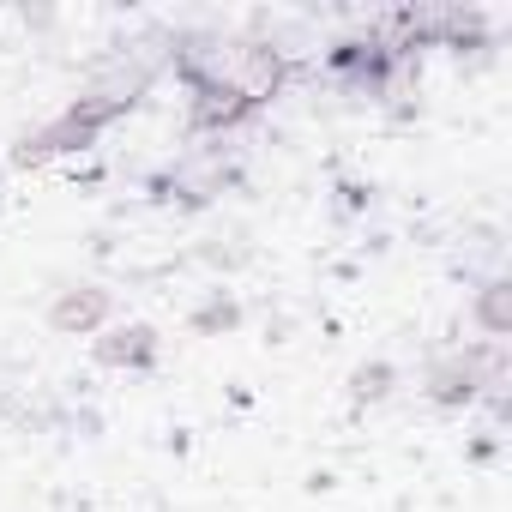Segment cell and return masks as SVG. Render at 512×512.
<instances>
[{
	"mask_svg": "<svg viewBox=\"0 0 512 512\" xmlns=\"http://www.w3.org/2000/svg\"><path fill=\"white\" fill-rule=\"evenodd\" d=\"M121 338H127V344H103L109 362H145V356H151V332H145V326H133V332H121Z\"/></svg>",
	"mask_w": 512,
	"mask_h": 512,
	"instance_id": "6da1fadb",
	"label": "cell"
},
{
	"mask_svg": "<svg viewBox=\"0 0 512 512\" xmlns=\"http://www.w3.org/2000/svg\"><path fill=\"white\" fill-rule=\"evenodd\" d=\"M97 308H103L97 296H91V302H61V308H55V326H91Z\"/></svg>",
	"mask_w": 512,
	"mask_h": 512,
	"instance_id": "7a4b0ae2",
	"label": "cell"
}]
</instances>
